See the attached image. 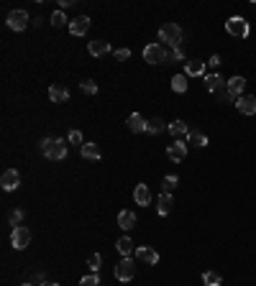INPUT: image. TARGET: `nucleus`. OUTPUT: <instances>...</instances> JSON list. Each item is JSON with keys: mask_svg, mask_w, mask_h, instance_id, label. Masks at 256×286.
<instances>
[{"mask_svg": "<svg viewBox=\"0 0 256 286\" xmlns=\"http://www.w3.org/2000/svg\"><path fill=\"white\" fill-rule=\"evenodd\" d=\"M39 146L49 161H59V158L67 156V141H62V138H44Z\"/></svg>", "mask_w": 256, "mask_h": 286, "instance_id": "1", "label": "nucleus"}, {"mask_svg": "<svg viewBox=\"0 0 256 286\" xmlns=\"http://www.w3.org/2000/svg\"><path fill=\"white\" fill-rule=\"evenodd\" d=\"M159 41L169 44L172 49H180V41H182V28L177 23H164L159 28Z\"/></svg>", "mask_w": 256, "mask_h": 286, "instance_id": "2", "label": "nucleus"}, {"mask_svg": "<svg viewBox=\"0 0 256 286\" xmlns=\"http://www.w3.org/2000/svg\"><path fill=\"white\" fill-rule=\"evenodd\" d=\"M226 31L231 33V36H236V39H246V36H249V31H251V26H249V21H246V18H241V16H231V18L226 21Z\"/></svg>", "mask_w": 256, "mask_h": 286, "instance_id": "3", "label": "nucleus"}, {"mask_svg": "<svg viewBox=\"0 0 256 286\" xmlns=\"http://www.w3.org/2000/svg\"><path fill=\"white\" fill-rule=\"evenodd\" d=\"M113 273H116L118 281H131L133 276H136V261L133 258H120Z\"/></svg>", "mask_w": 256, "mask_h": 286, "instance_id": "4", "label": "nucleus"}, {"mask_svg": "<svg viewBox=\"0 0 256 286\" xmlns=\"http://www.w3.org/2000/svg\"><path fill=\"white\" fill-rule=\"evenodd\" d=\"M10 243H13L16 250L28 248V243H31V230H28V227H23V225H16L13 233H10Z\"/></svg>", "mask_w": 256, "mask_h": 286, "instance_id": "5", "label": "nucleus"}, {"mask_svg": "<svg viewBox=\"0 0 256 286\" xmlns=\"http://www.w3.org/2000/svg\"><path fill=\"white\" fill-rule=\"evenodd\" d=\"M143 59L149 64H166V51L162 44H149L146 49H143Z\"/></svg>", "mask_w": 256, "mask_h": 286, "instance_id": "6", "label": "nucleus"}, {"mask_svg": "<svg viewBox=\"0 0 256 286\" xmlns=\"http://www.w3.org/2000/svg\"><path fill=\"white\" fill-rule=\"evenodd\" d=\"M28 26V13L26 10H10L8 13V28L10 31H23Z\"/></svg>", "mask_w": 256, "mask_h": 286, "instance_id": "7", "label": "nucleus"}, {"mask_svg": "<svg viewBox=\"0 0 256 286\" xmlns=\"http://www.w3.org/2000/svg\"><path fill=\"white\" fill-rule=\"evenodd\" d=\"M18 184H21L18 171L16 169H5L3 176H0V187H3L5 192H13V189H18Z\"/></svg>", "mask_w": 256, "mask_h": 286, "instance_id": "8", "label": "nucleus"}, {"mask_svg": "<svg viewBox=\"0 0 256 286\" xmlns=\"http://www.w3.org/2000/svg\"><path fill=\"white\" fill-rule=\"evenodd\" d=\"M90 31V18L87 16H77L70 21V33L72 36H85V33Z\"/></svg>", "mask_w": 256, "mask_h": 286, "instance_id": "9", "label": "nucleus"}, {"mask_svg": "<svg viewBox=\"0 0 256 286\" xmlns=\"http://www.w3.org/2000/svg\"><path fill=\"white\" fill-rule=\"evenodd\" d=\"M236 108L243 112V115H256V97L254 95H241L236 100Z\"/></svg>", "mask_w": 256, "mask_h": 286, "instance_id": "10", "label": "nucleus"}, {"mask_svg": "<svg viewBox=\"0 0 256 286\" xmlns=\"http://www.w3.org/2000/svg\"><path fill=\"white\" fill-rule=\"evenodd\" d=\"M166 156H169L174 164H180L182 158L187 156V143H182V141H174V143H169V148H166Z\"/></svg>", "mask_w": 256, "mask_h": 286, "instance_id": "11", "label": "nucleus"}, {"mask_svg": "<svg viewBox=\"0 0 256 286\" xmlns=\"http://www.w3.org/2000/svg\"><path fill=\"white\" fill-rule=\"evenodd\" d=\"M136 256L143 261V263H149V266H157L159 263V253L154 248H149V245H139L136 248Z\"/></svg>", "mask_w": 256, "mask_h": 286, "instance_id": "12", "label": "nucleus"}, {"mask_svg": "<svg viewBox=\"0 0 256 286\" xmlns=\"http://www.w3.org/2000/svg\"><path fill=\"white\" fill-rule=\"evenodd\" d=\"M166 131L172 133L174 141H182V138H187V135H190V128H187L185 120H174V123H169V128H166Z\"/></svg>", "mask_w": 256, "mask_h": 286, "instance_id": "13", "label": "nucleus"}, {"mask_svg": "<svg viewBox=\"0 0 256 286\" xmlns=\"http://www.w3.org/2000/svg\"><path fill=\"white\" fill-rule=\"evenodd\" d=\"M133 199H136L139 207H146V204L151 202V192L146 184H136V189H133Z\"/></svg>", "mask_w": 256, "mask_h": 286, "instance_id": "14", "label": "nucleus"}, {"mask_svg": "<svg viewBox=\"0 0 256 286\" xmlns=\"http://www.w3.org/2000/svg\"><path fill=\"white\" fill-rule=\"evenodd\" d=\"M146 123L149 120H143L141 112H131V115H128V128L133 133H146Z\"/></svg>", "mask_w": 256, "mask_h": 286, "instance_id": "15", "label": "nucleus"}, {"mask_svg": "<svg viewBox=\"0 0 256 286\" xmlns=\"http://www.w3.org/2000/svg\"><path fill=\"white\" fill-rule=\"evenodd\" d=\"M243 87H246V79H243V77H231L228 79V85H226V89H228V92L233 95V97H241V92H243Z\"/></svg>", "mask_w": 256, "mask_h": 286, "instance_id": "16", "label": "nucleus"}, {"mask_svg": "<svg viewBox=\"0 0 256 286\" xmlns=\"http://www.w3.org/2000/svg\"><path fill=\"white\" fill-rule=\"evenodd\" d=\"M118 253L123 256V258H131L133 253H136V248H133V240L128 238V235H123V238H118Z\"/></svg>", "mask_w": 256, "mask_h": 286, "instance_id": "17", "label": "nucleus"}, {"mask_svg": "<svg viewBox=\"0 0 256 286\" xmlns=\"http://www.w3.org/2000/svg\"><path fill=\"white\" fill-rule=\"evenodd\" d=\"M49 97H51V102H67L70 100V89L62 87V85H51L49 87Z\"/></svg>", "mask_w": 256, "mask_h": 286, "instance_id": "18", "label": "nucleus"}, {"mask_svg": "<svg viewBox=\"0 0 256 286\" xmlns=\"http://www.w3.org/2000/svg\"><path fill=\"white\" fill-rule=\"evenodd\" d=\"M172 204H174V202H172V194L162 192V194H159V199H157V212H159L162 217H164V215H169V212H172Z\"/></svg>", "mask_w": 256, "mask_h": 286, "instance_id": "19", "label": "nucleus"}, {"mask_svg": "<svg viewBox=\"0 0 256 286\" xmlns=\"http://www.w3.org/2000/svg\"><path fill=\"white\" fill-rule=\"evenodd\" d=\"M133 225H136V215H133L131 210H120V212H118V227L131 230Z\"/></svg>", "mask_w": 256, "mask_h": 286, "instance_id": "20", "label": "nucleus"}, {"mask_svg": "<svg viewBox=\"0 0 256 286\" xmlns=\"http://www.w3.org/2000/svg\"><path fill=\"white\" fill-rule=\"evenodd\" d=\"M87 49H90V54H93V56H103V54H108V51H110V44H108V41H103V39H95V41L87 44Z\"/></svg>", "mask_w": 256, "mask_h": 286, "instance_id": "21", "label": "nucleus"}, {"mask_svg": "<svg viewBox=\"0 0 256 286\" xmlns=\"http://www.w3.org/2000/svg\"><path fill=\"white\" fill-rule=\"evenodd\" d=\"M80 154H82V158H87V161H97V158H100V148H97V143H85L80 148Z\"/></svg>", "mask_w": 256, "mask_h": 286, "instance_id": "22", "label": "nucleus"}, {"mask_svg": "<svg viewBox=\"0 0 256 286\" xmlns=\"http://www.w3.org/2000/svg\"><path fill=\"white\" fill-rule=\"evenodd\" d=\"M185 72H187V77H203L205 74V62H187Z\"/></svg>", "mask_w": 256, "mask_h": 286, "instance_id": "23", "label": "nucleus"}, {"mask_svg": "<svg viewBox=\"0 0 256 286\" xmlns=\"http://www.w3.org/2000/svg\"><path fill=\"white\" fill-rule=\"evenodd\" d=\"M164 128H169V125H164L162 118H151V120L146 123V133H149V135H159Z\"/></svg>", "mask_w": 256, "mask_h": 286, "instance_id": "24", "label": "nucleus"}, {"mask_svg": "<svg viewBox=\"0 0 256 286\" xmlns=\"http://www.w3.org/2000/svg\"><path fill=\"white\" fill-rule=\"evenodd\" d=\"M187 141L195 143L197 148H205V146H208V135H205V133H200V131H190V135H187Z\"/></svg>", "mask_w": 256, "mask_h": 286, "instance_id": "25", "label": "nucleus"}, {"mask_svg": "<svg viewBox=\"0 0 256 286\" xmlns=\"http://www.w3.org/2000/svg\"><path fill=\"white\" fill-rule=\"evenodd\" d=\"M220 85H223V79H220V74H208V77H205V87L210 89V92H218Z\"/></svg>", "mask_w": 256, "mask_h": 286, "instance_id": "26", "label": "nucleus"}, {"mask_svg": "<svg viewBox=\"0 0 256 286\" xmlns=\"http://www.w3.org/2000/svg\"><path fill=\"white\" fill-rule=\"evenodd\" d=\"M220 281H223V279H220L218 271H205L203 273V284L205 286H220Z\"/></svg>", "mask_w": 256, "mask_h": 286, "instance_id": "27", "label": "nucleus"}, {"mask_svg": "<svg viewBox=\"0 0 256 286\" xmlns=\"http://www.w3.org/2000/svg\"><path fill=\"white\" fill-rule=\"evenodd\" d=\"M172 89L174 92H187V77L185 74H174L172 77Z\"/></svg>", "mask_w": 256, "mask_h": 286, "instance_id": "28", "label": "nucleus"}, {"mask_svg": "<svg viewBox=\"0 0 256 286\" xmlns=\"http://www.w3.org/2000/svg\"><path fill=\"white\" fill-rule=\"evenodd\" d=\"M177 184H180V179H177L174 174H166V176H164V181H162V187H164V192H166V194H169L172 189H177Z\"/></svg>", "mask_w": 256, "mask_h": 286, "instance_id": "29", "label": "nucleus"}, {"mask_svg": "<svg viewBox=\"0 0 256 286\" xmlns=\"http://www.w3.org/2000/svg\"><path fill=\"white\" fill-rule=\"evenodd\" d=\"M80 89L85 95H97V82H93V79H85V82L80 85Z\"/></svg>", "mask_w": 256, "mask_h": 286, "instance_id": "30", "label": "nucleus"}, {"mask_svg": "<svg viewBox=\"0 0 256 286\" xmlns=\"http://www.w3.org/2000/svg\"><path fill=\"white\" fill-rule=\"evenodd\" d=\"M172 62H185V54L180 49H172V51H166V64H172Z\"/></svg>", "mask_w": 256, "mask_h": 286, "instance_id": "31", "label": "nucleus"}, {"mask_svg": "<svg viewBox=\"0 0 256 286\" xmlns=\"http://www.w3.org/2000/svg\"><path fill=\"white\" fill-rule=\"evenodd\" d=\"M51 23L57 26V28H59V26H64V23H67V16L62 13V10H54V13H51Z\"/></svg>", "mask_w": 256, "mask_h": 286, "instance_id": "32", "label": "nucleus"}, {"mask_svg": "<svg viewBox=\"0 0 256 286\" xmlns=\"http://www.w3.org/2000/svg\"><path fill=\"white\" fill-rule=\"evenodd\" d=\"M100 263H103V258H100L97 253H93L90 258H87V266H90V271H95V273L100 271Z\"/></svg>", "mask_w": 256, "mask_h": 286, "instance_id": "33", "label": "nucleus"}, {"mask_svg": "<svg viewBox=\"0 0 256 286\" xmlns=\"http://www.w3.org/2000/svg\"><path fill=\"white\" fill-rule=\"evenodd\" d=\"M80 286H100V279H97V273H90V276H85L80 281Z\"/></svg>", "mask_w": 256, "mask_h": 286, "instance_id": "34", "label": "nucleus"}, {"mask_svg": "<svg viewBox=\"0 0 256 286\" xmlns=\"http://www.w3.org/2000/svg\"><path fill=\"white\" fill-rule=\"evenodd\" d=\"M70 143H74V146L82 148V146H85V143H82V133H80V131H70Z\"/></svg>", "mask_w": 256, "mask_h": 286, "instance_id": "35", "label": "nucleus"}, {"mask_svg": "<svg viewBox=\"0 0 256 286\" xmlns=\"http://www.w3.org/2000/svg\"><path fill=\"white\" fill-rule=\"evenodd\" d=\"M116 59H120V62L131 59V51H128V49H116Z\"/></svg>", "mask_w": 256, "mask_h": 286, "instance_id": "36", "label": "nucleus"}, {"mask_svg": "<svg viewBox=\"0 0 256 286\" xmlns=\"http://www.w3.org/2000/svg\"><path fill=\"white\" fill-rule=\"evenodd\" d=\"M21 220H23V210H16L13 215H10V222H13V225H16V222H21Z\"/></svg>", "mask_w": 256, "mask_h": 286, "instance_id": "37", "label": "nucleus"}, {"mask_svg": "<svg viewBox=\"0 0 256 286\" xmlns=\"http://www.w3.org/2000/svg\"><path fill=\"white\" fill-rule=\"evenodd\" d=\"M210 64H213V66H220V56L213 54V56H210Z\"/></svg>", "mask_w": 256, "mask_h": 286, "instance_id": "38", "label": "nucleus"}, {"mask_svg": "<svg viewBox=\"0 0 256 286\" xmlns=\"http://www.w3.org/2000/svg\"><path fill=\"white\" fill-rule=\"evenodd\" d=\"M39 286H57V284H51V281H41Z\"/></svg>", "mask_w": 256, "mask_h": 286, "instance_id": "39", "label": "nucleus"}, {"mask_svg": "<svg viewBox=\"0 0 256 286\" xmlns=\"http://www.w3.org/2000/svg\"><path fill=\"white\" fill-rule=\"evenodd\" d=\"M23 286H31V284H23Z\"/></svg>", "mask_w": 256, "mask_h": 286, "instance_id": "40", "label": "nucleus"}]
</instances>
